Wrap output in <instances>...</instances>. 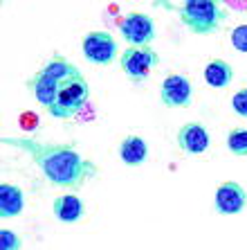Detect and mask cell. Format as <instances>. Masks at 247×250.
Listing matches in <instances>:
<instances>
[{"instance_id": "obj_13", "label": "cell", "mask_w": 247, "mask_h": 250, "mask_svg": "<svg viewBox=\"0 0 247 250\" xmlns=\"http://www.w3.org/2000/svg\"><path fill=\"white\" fill-rule=\"evenodd\" d=\"M25 209V194L18 185L2 183L0 185V216L2 219H14L23 214Z\"/></svg>"}, {"instance_id": "obj_15", "label": "cell", "mask_w": 247, "mask_h": 250, "mask_svg": "<svg viewBox=\"0 0 247 250\" xmlns=\"http://www.w3.org/2000/svg\"><path fill=\"white\" fill-rule=\"evenodd\" d=\"M227 149L238 158H247V128H231L227 135Z\"/></svg>"}, {"instance_id": "obj_14", "label": "cell", "mask_w": 247, "mask_h": 250, "mask_svg": "<svg viewBox=\"0 0 247 250\" xmlns=\"http://www.w3.org/2000/svg\"><path fill=\"white\" fill-rule=\"evenodd\" d=\"M205 82L211 88H227L234 82V68L231 63H227L225 59H211L207 65H205Z\"/></svg>"}, {"instance_id": "obj_8", "label": "cell", "mask_w": 247, "mask_h": 250, "mask_svg": "<svg viewBox=\"0 0 247 250\" xmlns=\"http://www.w3.org/2000/svg\"><path fill=\"white\" fill-rule=\"evenodd\" d=\"M213 208L223 216L241 214L247 208V192L245 187L238 185L234 181H225L218 185L216 194H213Z\"/></svg>"}, {"instance_id": "obj_2", "label": "cell", "mask_w": 247, "mask_h": 250, "mask_svg": "<svg viewBox=\"0 0 247 250\" xmlns=\"http://www.w3.org/2000/svg\"><path fill=\"white\" fill-rule=\"evenodd\" d=\"M75 72H79L76 65L65 61L63 57H52L32 79L25 82V88L32 90L36 102H38L45 111H50L54 104V99H57V95H58V86H61L68 77L75 75Z\"/></svg>"}, {"instance_id": "obj_7", "label": "cell", "mask_w": 247, "mask_h": 250, "mask_svg": "<svg viewBox=\"0 0 247 250\" xmlns=\"http://www.w3.org/2000/svg\"><path fill=\"white\" fill-rule=\"evenodd\" d=\"M81 52L83 57L95 65H110L117 59V41L115 36L99 29V32H88L81 41Z\"/></svg>"}, {"instance_id": "obj_16", "label": "cell", "mask_w": 247, "mask_h": 250, "mask_svg": "<svg viewBox=\"0 0 247 250\" xmlns=\"http://www.w3.org/2000/svg\"><path fill=\"white\" fill-rule=\"evenodd\" d=\"M23 248V239L18 237V232L9 230V228H0V250H20Z\"/></svg>"}, {"instance_id": "obj_1", "label": "cell", "mask_w": 247, "mask_h": 250, "mask_svg": "<svg viewBox=\"0 0 247 250\" xmlns=\"http://www.w3.org/2000/svg\"><path fill=\"white\" fill-rule=\"evenodd\" d=\"M2 145L16 146L25 151L34 165L40 169L47 183L65 189H81L86 187L92 178L99 176V167L92 160L83 158L72 145L63 142H40L32 138H16V135H5Z\"/></svg>"}, {"instance_id": "obj_9", "label": "cell", "mask_w": 247, "mask_h": 250, "mask_svg": "<svg viewBox=\"0 0 247 250\" xmlns=\"http://www.w3.org/2000/svg\"><path fill=\"white\" fill-rule=\"evenodd\" d=\"M160 99L169 108H187L193 99V83L184 75H169L160 86Z\"/></svg>"}, {"instance_id": "obj_5", "label": "cell", "mask_w": 247, "mask_h": 250, "mask_svg": "<svg viewBox=\"0 0 247 250\" xmlns=\"http://www.w3.org/2000/svg\"><path fill=\"white\" fill-rule=\"evenodd\" d=\"M157 65H160V54L151 45L126 47L124 52H119V68L133 83L146 82Z\"/></svg>"}, {"instance_id": "obj_4", "label": "cell", "mask_w": 247, "mask_h": 250, "mask_svg": "<svg viewBox=\"0 0 247 250\" xmlns=\"http://www.w3.org/2000/svg\"><path fill=\"white\" fill-rule=\"evenodd\" d=\"M88 97H90V86H88L86 77L81 75L79 70L58 86V95L47 113L57 117V120H70L88 104Z\"/></svg>"}, {"instance_id": "obj_18", "label": "cell", "mask_w": 247, "mask_h": 250, "mask_svg": "<svg viewBox=\"0 0 247 250\" xmlns=\"http://www.w3.org/2000/svg\"><path fill=\"white\" fill-rule=\"evenodd\" d=\"M231 111H234L236 115L247 117V88L234 93V97H231Z\"/></svg>"}, {"instance_id": "obj_17", "label": "cell", "mask_w": 247, "mask_h": 250, "mask_svg": "<svg viewBox=\"0 0 247 250\" xmlns=\"http://www.w3.org/2000/svg\"><path fill=\"white\" fill-rule=\"evenodd\" d=\"M231 45H234V50L247 54V23L236 25L231 29Z\"/></svg>"}, {"instance_id": "obj_3", "label": "cell", "mask_w": 247, "mask_h": 250, "mask_svg": "<svg viewBox=\"0 0 247 250\" xmlns=\"http://www.w3.org/2000/svg\"><path fill=\"white\" fill-rule=\"evenodd\" d=\"M180 21L193 34H213L227 21V12L216 0H187L180 5Z\"/></svg>"}, {"instance_id": "obj_12", "label": "cell", "mask_w": 247, "mask_h": 250, "mask_svg": "<svg viewBox=\"0 0 247 250\" xmlns=\"http://www.w3.org/2000/svg\"><path fill=\"white\" fill-rule=\"evenodd\" d=\"M119 158L128 167H142L149 158V145L139 135H126L119 142Z\"/></svg>"}, {"instance_id": "obj_6", "label": "cell", "mask_w": 247, "mask_h": 250, "mask_svg": "<svg viewBox=\"0 0 247 250\" xmlns=\"http://www.w3.org/2000/svg\"><path fill=\"white\" fill-rule=\"evenodd\" d=\"M119 34L128 43V47H146L155 39V23L149 14L131 12L121 18Z\"/></svg>"}, {"instance_id": "obj_11", "label": "cell", "mask_w": 247, "mask_h": 250, "mask_svg": "<svg viewBox=\"0 0 247 250\" xmlns=\"http://www.w3.org/2000/svg\"><path fill=\"white\" fill-rule=\"evenodd\" d=\"M52 212L57 216V221L61 223H76L86 216V205L76 194H63L57 196L52 203Z\"/></svg>"}, {"instance_id": "obj_10", "label": "cell", "mask_w": 247, "mask_h": 250, "mask_svg": "<svg viewBox=\"0 0 247 250\" xmlns=\"http://www.w3.org/2000/svg\"><path fill=\"white\" fill-rule=\"evenodd\" d=\"M175 142H178V146L184 153L200 156V153H205L211 146V135H209V131L200 122H189L184 126H180L178 135H175Z\"/></svg>"}]
</instances>
